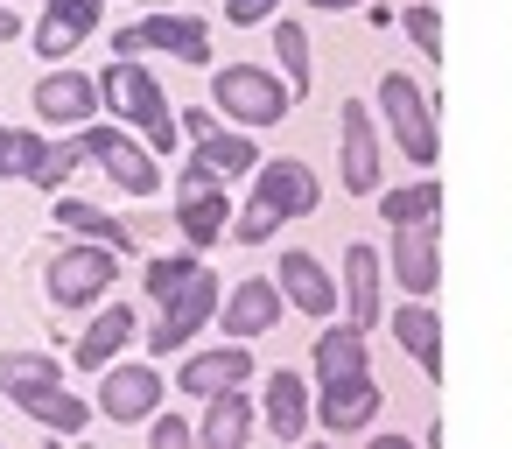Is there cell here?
<instances>
[{
	"label": "cell",
	"instance_id": "obj_13",
	"mask_svg": "<svg viewBox=\"0 0 512 449\" xmlns=\"http://www.w3.org/2000/svg\"><path fill=\"white\" fill-rule=\"evenodd\" d=\"M92 113H106L99 78H85L71 64H57L50 78H36V120L43 127H92Z\"/></svg>",
	"mask_w": 512,
	"mask_h": 449
},
{
	"label": "cell",
	"instance_id": "obj_6",
	"mask_svg": "<svg viewBox=\"0 0 512 449\" xmlns=\"http://www.w3.org/2000/svg\"><path fill=\"white\" fill-rule=\"evenodd\" d=\"M85 155L106 169V183L113 190H127V197H155L162 190V155L134 134V127H120V120H92L85 127Z\"/></svg>",
	"mask_w": 512,
	"mask_h": 449
},
{
	"label": "cell",
	"instance_id": "obj_4",
	"mask_svg": "<svg viewBox=\"0 0 512 449\" xmlns=\"http://www.w3.org/2000/svg\"><path fill=\"white\" fill-rule=\"evenodd\" d=\"M120 260H127V253H113V246H99V239H78V246L50 253V267H43L50 309H99V302L113 295V281H120Z\"/></svg>",
	"mask_w": 512,
	"mask_h": 449
},
{
	"label": "cell",
	"instance_id": "obj_17",
	"mask_svg": "<svg viewBox=\"0 0 512 449\" xmlns=\"http://www.w3.org/2000/svg\"><path fill=\"white\" fill-rule=\"evenodd\" d=\"M246 379H253V351L232 337V344H218V351H190L183 372H176V393L211 400V393H232V386H246Z\"/></svg>",
	"mask_w": 512,
	"mask_h": 449
},
{
	"label": "cell",
	"instance_id": "obj_37",
	"mask_svg": "<svg viewBox=\"0 0 512 449\" xmlns=\"http://www.w3.org/2000/svg\"><path fill=\"white\" fill-rule=\"evenodd\" d=\"M316 15H351V8H372V0H309Z\"/></svg>",
	"mask_w": 512,
	"mask_h": 449
},
{
	"label": "cell",
	"instance_id": "obj_1",
	"mask_svg": "<svg viewBox=\"0 0 512 449\" xmlns=\"http://www.w3.org/2000/svg\"><path fill=\"white\" fill-rule=\"evenodd\" d=\"M316 204H323L316 169L295 162V155H274V162L253 169V197H246V211L232 218V239H239V246H267L288 218H309Z\"/></svg>",
	"mask_w": 512,
	"mask_h": 449
},
{
	"label": "cell",
	"instance_id": "obj_39",
	"mask_svg": "<svg viewBox=\"0 0 512 449\" xmlns=\"http://www.w3.org/2000/svg\"><path fill=\"white\" fill-rule=\"evenodd\" d=\"M141 8H169V0H141Z\"/></svg>",
	"mask_w": 512,
	"mask_h": 449
},
{
	"label": "cell",
	"instance_id": "obj_21",
	"mask_svg": "<svg viewBox=\"0 0 512 449\" xmlns=\"http://www.w3.org/2000/svg\"><path fill=\"white\" fill-rule=\"evenodd\" d=\"M190 162L197 169H211V176H253L260 169V148H253V127H204V134H190Z\"/></svg>",
	"mask_w": 512,
	"mask_h": 449
},
{
	"label": "cell",
	"instance_id": "obj_11",
	"mask_svg": "<svg viewBox=\"0 0 512 449\" xmlns=\"http://www.w3.org/2000/svg\"><path fill=\"white\" fill-rule=\"evenodd\" d=\"M379 407H386V393H379L372 365H365V372L316 379V421H323L330 435H365V428L379 421Z\"/></svg>",
	"mask_w": 512,
	"mask_h": 449
},
{
	"label": "cell",
	"instance_id": "obj_15",
	"mask_svg": "<svg viewBox=\"0 0 512 449\" xmlns=\"http://www.w3.org/2000/svg\"><path fill=\"white\" fill-rule=\"evenodd\" d=\"M162 372L155 365H106L99 372V414L106 421H120V428H134V421H148L155 407H162Z\"/></svg>",
	"mask_w": 512,
	"mask_h": 449
},
{
	"label": "cell",
	"instance_id": "obj_5",
	"mask_svg": "<svg viewBox=\"0 0 512 449\" xmlns=\"http://www.w3.org/2000/svg\"><path fill=\"white\" fill-rule=\"evenodd\" d=\"M113 57H176V64H211V22L176 15V8H148L141 22L113 29Z\"/></svg>",
	"mask_w": 512,
	"mask_h": 449
},
{
	"label": "cell",
	"instance_id": "obj_23",
	"mask_svg": "<svg viewBox=\"0 0 512 449\" xmlns=\"http://www.w3.org/2000/svg\"><path fill=\"white\" fill-rule=\"evenodd\" d=\"M15 407L36 421V428H50V435H85L92 428V400H78L64 379H50V386H29V393H15Z\"/></svg>",
	"mask_w": 512,
	"mask_h": 449
},
{
	"label": "cell",
	"instance_id": "obj_31",
	"mask_svg": "<svg viewBox=\"0 0 512 449\" xmlns=\"http://www.w3.org/2000/svg\"><path fill=\"white\" fill-rule=\"evenodd\" d=\"M428 211H442V183H435V176H421V183L379 197V218H386V225H400V218H428Z\"/></svg>",
	"mask_w": 512,
	"mask_h": 449
},
{
	"label": "cell",
	"instance_id": "obj_7",
	"mask_svg": "<svg viewBox=\"0 0 512 449\" xmlns=\"http://www.w3.org/2000/svg\"><path fill=\"white\" fill-rule=\"evenodd\" d=\"M379 113H386V127H393L400 155H407L414 169H435V155H442L435 106H428V92H421L407 71H386V78H379Z\"/></svg>",
	"mask_w": 512,
	"mask_h": 449
},
{
	"label": "cell",
	"instance_id": "obj_29",
	"mask_svg": "<svg viewBox=\"0 0 512 449\" xmlns=\"http://www.w3.org/2000/svg\"><path fill=\"white\" fill-rule=\"evenodd\" d=\"M274 57H281V78L295 85V99H309V85H316V57H309V29L302 22H274Z\"/></svg>",
	"mask_w": 512,
	"mask_h": 449
},
{
	"label": "cell",
	"instance_id": "obj_35",
	"mask_svg": "<svg viewBox=\"0 0 512 449\" xmlns=\"http://www.w3.org/2000/svg\"><path fill=\"white\" fill-rule=\"evenodd\" d=\"M274 8L281 0H225V22L232 29H260V22H274Z\"/></svg>",
	"mask_w": 512,
	"mask_h": 449
},
{
	"label": "cell",
	"instance_id": "obj_36",
	"mask_svg": "<svg viewBox=\"0 0 512 449\" xmlns=\"http://www.w3.org/2000/svg\"><path fill=\"white\" fill-rule=\"evenodd\" d=\"M22 148H29V127H0V183L22 176Z\"/></svg>",
	"mask_w": 512,
	"mask_h": 449
},
{
	"label": "cell",
	"instance_id": "obj_24",
	"mask_svg": "<svg viewBox=\"0 0 512 449\" xmlns=\"http://www.w3.org/2000/svg\"><path fill=\"white\" fill-rule=\"evenodd\" d=\"M309 414H316V400H309V379L302 372H267V435L274 442H302L309 435Z\"/></svg>",
	"mask_w": 512,
	"mask_h": 449
},
{
	"label": "cell",
	"instance_id": "obj_30",
	"mask_svg": "<svg viewBox=\"0 0 512 449\" xmlns=\"http://www.w3.org/2000/svg\"><path fill=\"white\" fill-rule=\"evenodd\" d=\"M50 379H64V358H50V351H0V393H29V386H50Z\"/></svg>",
	"mask_w": 512,
	"mask_h": 449
},
{
	"label": "cell",
	"instance_id": "obj_16",
	"mask_svg": "<svg viewBox=\"0 0 512 449\" xmlns=\"http://www.w3.org/2000/svg\"><path fill=\"white\" fill-rule=\"evenodd\" d=\"M281 309H288V295H281V281L274 274H253V281H232V295H225V309H218V323H225V337H267L274 323H281Z\"/></svg>",
	"mask_w": 512,
	"mask_h": 449
},
{
	"label": "cell",
	"instance_id": "obj_20",
	"mask_svg": "<svg viewBox=\"0 0 512 449\" xmlns=\"http://www.w3.org/2000/svg\"><path fill=\"white\" fill-rule=\"evenodd\" d=\"M106 15V0H43V22H36V57H71Z\"/></svg>",
	"mask_w": 512,
	"mask_h": 449
},
{
	"label": "cell",
	"instance_id": "obj_10",
	"mask_svg": "<svg viewBox=\"0 0 512 449\" xmlns=\"http://www.w3.org/2000/svg\"><path fill=\"white\" fill-rule=\"evenodd\" d=\"M386 260H393V281H400L407 295H435V288H442V211L400 218Z\"/></svg>",
	"mask_w": 512,
	"mask_h": 449
},
{
	"label": "cell",
	"instance_id": "obj_25",
	"mask_svg": "<svg viewBox=\"0 0 512 449\" xmlns=\"http://www.w3.org/2000/svg\"><path fill=\"white\" fill-rule=\"evenodd\" d=\"M379 274H386V267H379V253H372L365 239H358V246H344V309H351V323H365V330L386 316Z\"/></svg>",
	"mask_w": 512,
	"mask_h": 449
},
{
	"label": "cell",
	"instance_id": "obj_32",
	"mask_svg": "<svg viewBox=\"0 0 512 449\" xmlns=\"http://www.w3.org/2000/svg\"><path fill=\"white\" fill-rule=\"evenodd\" d=\"M204 260L197 253H162V260H148V274H141V288H148V302H162V295H176L190 274H197Z\"/></svg>",
	"mask_w": 512,
	"mask_h": 449
},
{
	"label": "cell",
	"instance_id": "obj_34",
	"mask_svg": "<svg viewBox=\"0 0 512 449\" xmlns=\"http://www.w3.org/2000/svg\"><path fill=\"white\" fill-rule=\"evenodd\" d=\"M148 442H155V449H190L197 428H190L183 414H162V407H155V414H148Z\"/></svg>",
	"mask_w": 512,
	"mask_h": 449
},
{
	"label": "cell",
	"instance_id": "obj_8",
	"mask_svg": "<svg viewBox=\"0 0 512 449\" xmlns=\"http://www.w3.org/2000/svg\"><path fill=\"white\" fill-rule=\"evenodd\" d=\"M162 316H155V330H148V358H176V351H190V337L225 309V295H218V274L211 267H197L176 295H162L155 302Z\"/></svg>",
	"mask_w": 512,
	"mask_h": 449
},
{
	"label": "cell",
	"instance_id": "obj_26",
	"mask_svg": "<svg viewBox=\"0 0 512 449\" xmlns=\"http://www.w3.org/2000/svg\"><path fill=\"white\" fill-rule=\"evenodd\" d=\"M253 435V393L232 386V393H211L204 400V421H197V442L204 449H246Z\"/></svg>",
	"mask_w": 512,
	"mask_h": 449
},
{
	"label": "cell",
	"instance_id": "obj_12",
	"mask_svg": "<svg viewBox=\"0 0 512 449\" xmlns=\"http://www.w3.org/2000/svg\"><path fill=\"white\" fill-rule=\"evenodd\" d=\"M337 169H344V190L351 197H379V127H372V106L365 99H344L337 106Z\"/></svg>",
	"mask_w": 512,
	"mask_h": 449
},
{
	"label": "cell",
	"instance_id": "obj_9",
	"mask_svg": "<svg viewBox=\"0 0 512 449\" xmlns=\"http://www.w3.org/2000/svg\"><path fill=\"white\" fill-rule=\"evenodd\" d=\"M232 197H225V176H211V169H183L176 176V225H183V239L197 246V253H211L218 239H232Z\"/></svg>",
	"mask_w": 512,
	"mask_h": 449
},
{
	"label": "cell",
	"instance_id": "obj_18",
	"mask_svg": "<svg viewBox=\"0 0 512 449\" xmlns=\"http://www.w3.org/2000/svg\"><path fill=\"white\" fill-rule=\"evenodd\" d=\"M134 330H141V323H134V309L106 295V302H99V316L85 323V337L71 344V365H78V372H106V365L134 344Z\"/></svg>",
	"mask_w": 512,
	"mask_h": 449
},
{
	"label": "cell",
	"instance_id": "obj_2",
	"mask_svg": "<svg viewBox=\"0 0 512 449\" xmlns=\"http://www.w3.org/2000/svg\"><path fill=\"white\" fill-rule=\"evenodd\" d=\"M99 92H106V113H113L120 127H134V134H141L155 155H176L183 120H176L169 92L155 85V71H148L141 57H113V64L99 71Z\"/></svg>",
	"mask_w": 512,
	"mask_h": 449
},
{
	"label": "cell",
	"instance_id": "obj_33",
	"mask_svg": "<svg viewBox=\"0 0 512 449\" xmlns=\"http://www.w3.org/2000/svg\"><path fill=\"white\" fill-rule=\"evenodd\" d=\"M400 29L414 36V50H421V57H442V15H435V0H407Z\"/></svg>",
	"mask_w": 512,
	"mask_h": 449
},
{
	"label": "cell",
	"instance_id": "obj_27",
	"mask_svg": "<svg viewBox=\"0 0 512 449\" xmlns=\"http://www.w3.org/2000/svg\"><path fill=\"white\" fill-rule=\"evenodd\" d=\"M57 225H64L71 239H99V246H113V253H134V246H141L127 218H113V211H99V204H85V197H57Z\"/></svg>",
	"mask_w": 512,
	"mask_h": 449
},
{
	"label": "cell",
	"instance_id": "obj_22",
	"mask_svg": "<svg viewBox=\"0 0 512 449\" xmlns=\"http://www.w3.org/2000/svg\"><path fill=\"white\" fill-rule=\"evenodd\" d=\"M393 337H400V351H407L428 379H442V316L428 309V295H407V302L393 309Z\"/></svg>",
	"mask_w": 512,
	"mask_h": 449
},
{
	"label": "cell",
	"instance_id": "obj_3",
	"mask_svg": "<svg viewBox=\"0 0 512 449\" xmlns=\"http://www.w3.org/2000/svg\"><path fill=\"white\" fill-rule=\"evenodd\" d=\"M211 106H218L232 127L267 134V127H281V120L295 113V85L274 78V71H260V64H218V78H211Z\"/></svg>",
	"mask_w": 512,
	"mask_h": 449
},
{
	"label": "cell",
	"instance_id": "obj_28",
	"mask_svg": "<svg viewBox=\"0 0 512 449\" xmlns=\"http://www.w3.org/2000/svg\"><path fill=\"white\" fill-rule=\"evenodd\" d=\"M365 323H323V337H316V379H337V372H365L372 365V351H365Z\"/></svg>",
	"mask_w": 512,
	"mask_h": 449
},
{
	"label": "cell",
	"instance_id": "obj_14",
	"mask_svg": "<svg viewBox=\"0 0 512 449\" xmlns=\"http://www.w3.org/2000/svg\"><path fill=\"white\" fill-rule=\"evenodd\" d=\"M274 281H281L288 309H302V316H316V323H330L337 302H344V281H330V267H323L316 253H302V246H288V253L274 260Z\"/></svg>",
	"mask_w": 512,
	"mask_h": 449
},
{
	"label": "cell",
	"instance_id": "obj_38",
	"mask_svg": "<svg viewBox=\"0 0 512 449\" xmlns=\"http://www.w3.org/2000/svg\"><path fill=\"white\" fill-rule=\"evenodd\" d=\"M15 36H22V15H15V8H0V43H15Z\"/></svg>",
	"mask_w": 512,
	"mask_h": 449
},
{
	"label": "cell",
	"instance_id": "obj_19",
	"mask_svg": "<svg viewBox=\"0 0 512 449\" xmlns=\"http://www.w3.org/2000/svg\"><path fill=\"white\" fill-rule=\"evenodd\" d=\"M85 162H92V155H85V127H71L64 141H43V134L29 127V148H22V183H36V190H64Z\"/></svg>",
	"mask_w": 512,
	"mask_h": 449
}]
</instances>
